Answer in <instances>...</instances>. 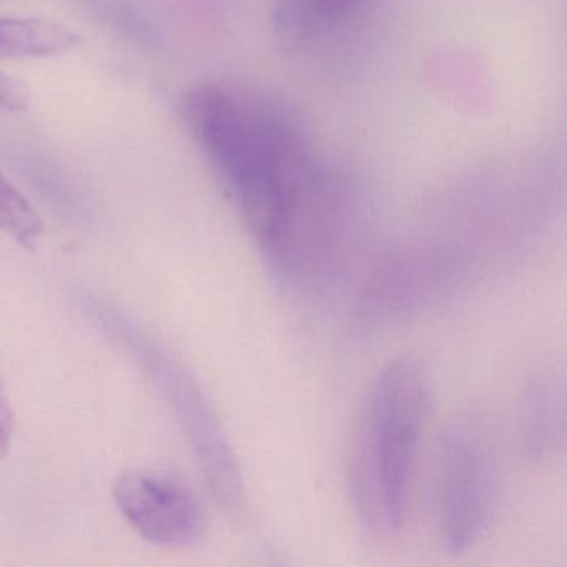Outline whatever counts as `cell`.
<instances>
[{
    "label": "cell",
    "mask_w": 567,
    "mask_h": 567,
    "mask_svg": "<svg viewBox=\"0 0 567 567\" xmlns=\"http://www.w3.org/2000/svg\"><path fill=\"white\" fill-rule=\"evenodd\" d=\"M182 118L281 280L320 275L340 230L337 187L287 109L231 84L192 89Z\"/></svg>",
    "instance_id": "6da1fadb"
},
{
    "label": "cell",
    "mask_w": 567,
    "mask_h": 567,
    "mask_svg": "<svg viewBox=\"0 0 567 567\" xmlns=\"http://www.w3.org/2000/svg\"><path fill=\"white\" fill-rule=\"evenodd\" d=\"M430 400V374L411 357L388 363L364 396L351 446L350 489L358 517L377 536H394L403 527Z\"/></svg>",
    "instance_id": "7a4b0ae2"
},
{
    "label": "cell",
    "mask_w": 567,
    "mask_h": 567,
    "mask_svg": "<svg viewBox=\"0 0 567 567\" xmlns=\"http://www.w3.org/2000/svg\"><path fill=\"white\" fill-rule=\"evenodd\" d=\"M72 301L79 313L162 394L215 503L230 523L244 526L250 516L244 471L224 423L197 378L158 338L104 298L78 290Z\"/></svg>",
    "instance_id": "3957f363"
},
{
    "label": "cell",
    "mask_w": 567,
    "mask_h": 567,
    "mask_svg": "<svg viewBox=\"0 0 567 567\" xmlns=\"http://www.w3.org/2000/svg\"><path fill=\"white\" fill-rule=\"evenodd\" d=\"M497 481L493 454L480 427L453 424L437 454V523L446 550L464 554L476 547L496 507Z\"/></svg>",
    "instance_id": "277c9868"
},
{
    "label": "cell",
    "mask_w": 567,
    "mask_h": 567,
    "mask_svg": "<svg viewBox=\"0 0 567 567\" xmlns=\"http://www.w3.org/2000/svg\"><path fill=\"white\" fill-rule=\"evenodd\" d=\"M112 497L124 519L155 546H190L204 533L197 497L171 474L125 471L115 481Z\"/></svg>",
    "instance_id": "5b68a950"
},
{
    "label": "cell",
    "mask_w": 567,
    "mask_h": 567,
    "mask_svg": "<svg viewBox=\"0 0 567 567\" xmlns=\"http://www.w3.org/2000/svg\"><path fill=\"white\" fill-rule=\"evenodd\" d=\"M564 433L563 378L543 371L527 384L520 406V440L530 456H543L559 443Z\"/></svg>",
    "instance_id": "8992f818"
},
{
    "label": "cell",
    "mask_w": 567,
    "mask_h": 567,
    "mask_svg": "<svg viewBox=\"0 0 567 567\" xmlns=\"http://www.w3.org/2000/svg\"><path fill=\"white\" fill-rule=\"evenodd\" d=\"M82 38L62 22L49 18H0V58L48 59L69 54Z\"/></svg>",
    "instance_id": "52a82bcc"
},
{
    "label": "cell",
    "mask_w": 567,
    "mask_h": 567,
    "mask_svg": "<svg viewBox=\"0 0 567 567\" xmlns=\"http://www.w3.org/2000/svg\"><path fill=\"white\" fill-rule=\"evenodd\" d=\"M363 0H274V28L290 45H303L327 34L358 11Z\"/></svg>",
    "instance_id": "ba28073f"
},
{
    "label": "cell",
    "mask_w": 567,
    "mask_h": 567,
    "mask_svg": "<svg viewBox=\"0 0 567 567\" xmlns=\"http://www.w3.org/2000/svg\"><path fill=\"white\" fill-rule=\"evenodd\" d=\"M87 14L118 38L137 45H151L154 28L137 0H78Z\"/></svg>",
    "instance_id": "9c48e42d"
},
{
    "label": "cell",
    "mask_w": 567,
    "mask_h": 567,
    "mask_svg": "<svg viewBox=\"0 0 567 567\" xmlns=\"http://www.w3.org/2000/svg\"><path fill=\"white\" fill-rule=\"evenodd\" d=\"M0 231L6 237L32 250L44 234L42 220L34 205L0 172Z\"/></svg>",
    "instance_id": "30bf717a"
},
{
    "label": "cell",
    "mask_w": 567,
    "mask_h": 567,
    "mask_svg": "<svg viewBox=\"0 0 567 567\" xmlns=\"http://www.w3.org/2000/svg\"><path fill=\"white\" fill-rule=\"evenodd\" d=\"M31 104V94L28 87L12 75L0 71V112L16 114L25 111Z\"/></svg>",
    "instance_id": "8fae6325"
},
{
    "label": "cell",
    "mask_w": 567,
    "mask_h": 567,
    "mask_svg": "<svg viewBox=\"0 0 567 567\" xmlns=\"http://www.w3.org/2000/svg\"><path fill=\"white\" fill-rule=\"evenodd\" d=\"M14 411H12L11 400L6 391L4 381L0 378V461L8 457L14 440Z\"/></svg>",
    "instance_id": "7c38bea8"
}]
</instances>
